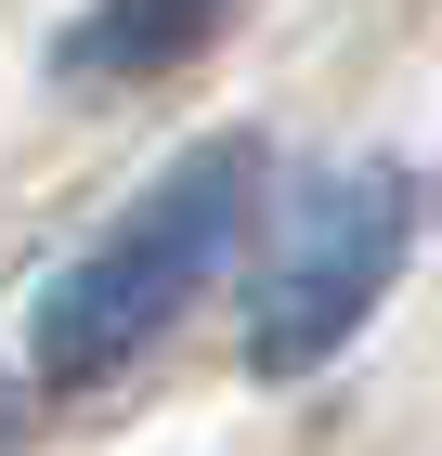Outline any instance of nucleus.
<instances>
[{
  "instance_id": "3",
  "label": "nucleus",
  "mask_w": 442,
  "mask_h": 456,
  "mask_svg": "<svg viewBox=\"0 0 442 456\" xmlns=\"http://www.w3.org/2000/svg\"><path fill=\"white\" fill-rule=\"evenodd\" d=\"M221 13H235V0H92L66 27V78H157V66H182Z\"/></svg>"
},
{
  "instance_id": "2",
  "label": "nucleus",
  "mask_w": 442,
  "mask_h": 456,
  "mask_svg": "<svg viewBox=\"0 0 442 456\" xmlns=\"http://www.w3.org/2000/svg\"><path fill=\"white\" fill-rule=\"evenodd\" d=\"M416 222H430V183L404 157H339L286 183V209L261 222V274H247V365L312 379L339 339H365V314L416 261Z\"/></svg>"
},
{
  "instance_id": "1",
  "label": "nucleus",
  "mask_w": 442,
  "mask_h": 456,
  "mask_svg": "<svg viewBox=\"0 0 442 456\" xmlns=\"http://www.w3.org/2000/svg\"><path fill=\"white\" fill-rule=\"evenodd\" d=\"M247 222H261V143H196V157H170L66 274L39 287V314H27L39 379L78 391V379H117L131 352H157L196 314V287L247 248Z\"/></svg>"
}]
</instances>
